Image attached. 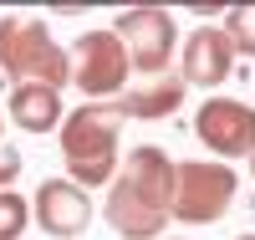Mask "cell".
Returning <instances> with one entry per match:
<instances>
[{
	"instance_id": "6da1fadb",
	"label": "cell",
	"mask_w": 255,
	"mask_h": 240,
	"mask_svg": "<svg viewBox=\"0 0 255 240\" xmlns=\"http://www.w3.org/2000/svg\"><path fill=\"white\" fill-rule=\"evenodd\" d=\"M174 174L179 164L158 143H138L108 184V205H102L108 230L123 240H158L174 220Z\"/></svg>"
},
{
	"instance_id": "7a4b0ae2",
	"label": "cell",
	"mask_w": 255,
	"mask_h": 240,
	"mask_svg": "<svg viewBox=\"0 0 255 240\" xmlns=\"http://www.w3.org/2000/svg\"><path fill=\"white\" fill-rule=\"evenodd\" d=\"M123 107L118 102H82L61 123V164L77 189H108L123 169L118 133H123Z\"/></svg>"
},
{
	"instance_id": "3957f363",
	"label": "cell",
	"mask_w": 255,
	"mask_h": 240,
	"mask_svg": "<svg viewBox=\"0 0 255 240\" xmlns=\"http://www.w3.org/2000/svg\"><path fill=\"white\" fill-rule=\"evenodd\" d=\"M0 72L15 82H41V87H67L72 82V51L56 46L51 26L41 15H0Z\"/></svg>"
},
{
	"instance_id": "277c9868",
	"label": "cell",
	"mask_w": 255,
	"mask_h": 240,
	"mask_svg": "<svg viewBox=\"0 0 255 240\" xmlns=\"http://www.w3.org/2000/svg\"><path fill=\"white\" fill-rule=\"evenodd\" d=\"M128 77H133V61L113 26L82 31L72 41V87L87 102H118L128 92Z\"/></svg>"
},
{
	"instance_id": "5b68a950",
	"label": "cell",
	"mask_w": 255,
	"mask_h": 240,
	"mask_svg": "<svg viewBox=\"0 0 255 240\" xmlns=\"http://www.w3.org/2000/svg\"><path fill=\"white\" fill-rule=\"evenodd\" d=\"M235 169L220 159H184L174 174V220L179 225H215L235 205Z\"/></svg>"
},
{
	"instance_id": "8992f818",
	"label": "cell",
	"mask_w": 255,
	"mask_h": 240,
	"mask_svg": "<svg viewBox=\"0 0 255 240\" xmlns=\"http://www.w3.org/2000/svg\"><path fill=\"white\" fill-rule=\"evenodd\" d=\"M113 31L123 36L128 46V61H133L138 77H163V67L174 61V41H179V26L163 5H138V10H123L113 20Z\"/></svg>"
},
{
	"instance_id": "52a82bcc",
	"label": "cell",
	"mask_w": 255,
	"mask_h": 240,
	"mask_svg": "<svg viewBox=\"0 0 255 240\" xmlns=\"http://www.w3.org/2000/svg\"><path fill=\"white\" fill-rule=\"evenodd\" d=\"M194 138L215 154L220 164L230 159H255V107L240 97H204L194 113Z\"/></svg>"
},
{
	"instance_id": "ba28073f",
	"label": "cell",
	"mask_w": 255,
	"mask_h": 240,
	"mask_svg": "<svg viewBox=\"0 0 255 240\" xmlns=\"http://www.w3.org/2000/svg\"><path fill=\"white\" fill-rule=\"evenodd\" d=\"M31 215H36V225L51 240H77L92 225V194L77 189L72 179H56L51 174V179H41L36 200H31Z\"/></svg>"
},
{
	"instance_id": "9c48e42d",
	"label": "cell",
	"mask_w": 255,
	"mask_h": 240,
	"mask_svg": "<svg viewBox=\"0 0 255 240\" xmlns=\"http://www.w3.org/2000/svg\"><path fill=\"white\" fill-rule=\"evenodd\" d=\"M230 72H235V46H230L225 26H194L179 56L184 87H220Z\"/></svg>"
},
{
	"instance_id": "30bf717a",
	"label": "cell",
	"mask_w": 255,
	"mask_h": 240,
	"mask_svg": "<svg viewBox=\"0 0 255 240\" xmlns=\"http://www.w3.org/2000/svg\"><path fill=\"white\" fill-rule=\"evenodd\" d=\"M10 123L20 133H51V128L67 123V102H61L56 87H41V82H15L10 87Z\"/></svg>"
},
{
	"instance_id": "8fae6325",
	"label": "cell",
	"mask_w": 255,
	"mask_h": 240,
	"mask_svg": "<svg viewBox=\"0 0 255 240\" xmlns=\"http://www.w3.org/2000/svg\"><path fill=\"white\" fill-rule=\"evenodd\" d=\"M184 77H153V82H143V87H128V92L118 97L123 107V118H143V123H158L168 118L174 107H184Z\"/></svg>"
},
{
	"instance_id": "7c38bea8",
	"label": "cell",
	"mask_w": 255,
	"mask_h": 240,
	"mask_svg": "<svg viewBox=\"0 0 255 240\" xmlns=\"http://www.w3.org/2000/svg\"><path fill=\"white\" fill-rule=\"evenodd\" d=\"M225 36L235 56H255V5H230L225 10Z\"/></svg>"
},
{
	"instance_id": "4fadbf2b",
	"label": "cell",
	"mask_w": 255,
	"mask_h": 240,
	"mask_svg": "<svg viewBox=\"0 0 255 240\" xmlns=\"http://www.w3.org/2000/svg\"><path fill=\"white\" fill-rule=\"evenodd\" d=\"M31 225V205L15 189H0V240H20Z\"/></svg>"
},
{
	"instance_id": "5bb4252c",
	"label": "cell",
	"mask_w": 255,
	"mask_h": 240,
	"mask_svg": "<svg viewBox=\"0 0 255 240\" xmlns=\"http://www.w3.org/2000/svg\"><path fill=\"white\" fill-rule=\"evenodd\" d=\"M15 174H20V154L15 148H0V189H10Z\"/></svg>"
},
{
	"instance_id": "9a60e30c",
	"label": "cell",
	"mask_w": 255,
	"mask_h": 240,
	"mask_svg": "<svg viewBox=\"0 0 255 240\" xmlns=\"http://www.w3.org/2000/svg\"><path fill=\"white\" fill-rule=\"evenodd\" d=\"M0 133H5V113H0Z\"/></svg>"
},
{
	"instance_id": "2e32d148",
	"label": "cell",
	"mask_w": 255,
	"mask_h": 240,
	"mask_svg": "<svg viewBox=\"0 0 255 240\" xmlns=\"http://www.w3.org/2000/svg\"><path fill=\"white\" fill-rule=\"evenodd\" d=\"M235 240H255V235H235Z\"/></svg>"
},
{
	"instance_id": "e0dca14e",
	"label": "cell",
	"mask_w": 255,
	"mask_h": 240,
	"mask_svg": "<svg viewBox=\"0 0 255 240\" xmlns=\"http://www.w3.org/2000/svg\"><path fill=\"white\" fill-rule=\"evenodd\" d=\"M250 174H255V159H250Z\"/></svg>"
}]
</instances>
